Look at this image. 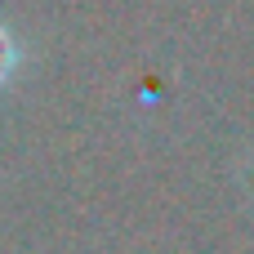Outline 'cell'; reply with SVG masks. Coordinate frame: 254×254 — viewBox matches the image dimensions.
<instances>
[{"instance_id": "1", "label": "cell", "mask_w": 254, "mask_h": 254, "mask_svg": "<svg viewBox=\"0 0 254 254\" xmlns=\"http://www.w3.org/2000/svg\"><path fill=\"white\" fill-rule=\"evenodd\" d=\"M18 58H22V54H18V40H13V36H9V27L0 22V89L13 80V71H18Z\"/></svg>"}]
</instances>
